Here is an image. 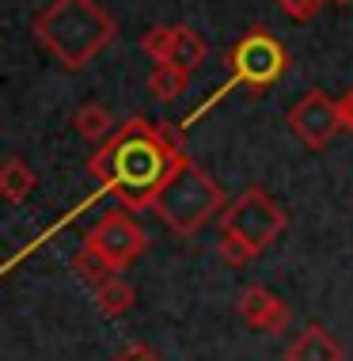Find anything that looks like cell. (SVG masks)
<instances>
[{"label": "cell", "instance_id": "cell-18", "mask_svg": "<svg viewBox=\"0 0 353 361\" xmlns=\"http://www.w3.org/2000/svg\"><path fill=\"white\" fill-rule=\"evenodd\" d=\"M114 361H156L149 350H141V346H133V350H125L122 357H114Z\"/></svg>", "mask_w": 353, "mask_h": 361}, {"label": "cell", "instance_id": "cell-16", "mask_svg": "<svg viewBox=\"0 0 353 361\" xmlns=\"http://www.w3.org/2000/svg\"><path fill=\"white\" fill-rule=\"evenodd\" d=\"M281 12H285L292 23H308V19L319 16V8L327 4V0H278Z\"/></svg>", "mask_w": 353, "mask_h": 361}, {"label": "cell", "instance_id": "cell-11", "mask_svg": "<svg viewBox=\"0 0 353 361\" xmlns=\"http://www.w3.org/2000/svg\"><path fill=\"white\" fill-rule=\"evenodd\" d=\"M35 187H38V175L27 168L19 156H8L4 168H0V194H4L8 206H19V202H27Z\"/></svg>", "mask_w": 353, "mask_h": 361}, {"label": "cell", "instance_id": "cell-1", "mask_svg": "<svg viewBox=\"0 0 353 361\" xmlns=\"http://www.w3.org/2000/svg\"><path fill=\"white\" fill-rule=\"evenodd\" d=\"M182 160V133L175 126H156L133 114L87 156V171L125 209H144L156 202V194Z\"/></svg>", "mask_w": 353, "mask_h": 361}, {"label": "cell", "instance_id": "cell-3", "mask_svg": "<svg viewBox=\"0 0 353 361\" xmlns=\"http://www.w3.org/2000/svg\"><path fill=\"white\" fill-rule=\"evenodd\" d=\"M285 228H289V213L262 187H247L243 194H235L221 213L217 251L228 267H247L270 243H278Z\"/></svg>", "mask_w": 353, "mask_h": 361}, {"label": "cell", "instance_id": "cell-8", "mask_svg": "<svg viewBox=\"0 0 353 361\" xmlns=\"http://www.w3.org/2000/svg\"><path fill=\"white\" fill-rule=\"evenodd\" d=\"M141 50L160 65H182V69H198L205 61V38L194 27H152L141 35Z\"/></svg>", "mask_w": 353, "mask_h": 361}, {"label": "cell", "instance_id": "cell-17", "mask_svg": "<svg viewBox=\"0 0 353 361\" xmlns=\"http://www.w3.org/2000/svg\"><path fill=\"white\" fill-rule=\"evenodd\" d=\"M338 114H342V130L353 133V87H349V92L338 99Z\"/></svg>", "mask_w": 353, "mask_h": 361}, {"label": "cell", "instance_id": "cell-15", "mask_svg": "<svg viewBox=\"0 0 353 361\" xmlns=\"http://www.w3.org/2000/svg\"><path fill=\"white\" fill-rule=\"evenodd\" d=\"M95 305H99L103 316H122V312L133 308V286L122 281V274L106 278L99 289H95Z\"/></svg>", "mask_w": 353, "mask_h": 361}, {"label": "cell", "instance_id": "cell-4", "mask_svg": "<svg viewBox=\"0 0 353 361\" xmlns=\"http://www.w3.org/2000/svg\"><path fill=\"white\" fill-rule=\"evenodd\" d=\"M228 206V194L202 164H194L190 156L171 171V179L163 183V190L156 194L152 209L160 213V221L179 236H194L198 228H205L217 213Z\"/></svg>", "mask_w": 353, "mask_h": 361}, {"label": "cell", "instance_id": "cell-2", "mask_svg": "<svg viewBox=\"0 0 353 361\" xmlns=\"http://www.w3.org/2000/svg\"><path fill=\"white\" fill-rule=\"evenodd\" d=\"M31 31L65 73H80L114 42L118 23L99 0H50Z\"/></svg>", "mask_w": 353, "mask_h": 361}, {"label": "cell", "instance_id": "cell-19", "mask_svg": "<svg viewBox=\"0 0 353 361\" xmlns=\"http://www.w3.org/2000/svg\"><path fill=\"white\" fill-rule=\"evenodd\" d=\"M335 4H353V0H335Z\"/></svg>", "mask_w": 353, "mask_h": 361}, {"label": "cell", "instance_id": "cell-10", "mask_svg": "<svg viewBox=\"0 0 353 361\" xmlns=\"http://www.w3.org/2000/svg\"><path fill=\"white\" fill-rule=\"evenodd\" d=\"M285 361H342V346L323 324H308L289 343Z\"/></svg>", "mask_w": 353, "mask_h": 361}, {"label": "cell", "instance_id": "cell-9", "mask_svg": "<svg viewBox=\"0 0 353 361\" xmlns=\"http://www.w3.org/2000/svg\"><path fill=\"white\" fill-rule=\"evenodd\" d=\"M235 308H240L243 324L262 331V335H285L289 324H292V308L278 297V293H270L266 286L243 289L240 300H235Z\"/></svg>", "mask_w": 353, "mask_h": 361}, {"label": "cell", "instance_id": "cell-7", "mask_svg": "<svg viewBox=\"0 0 353 361\" xmlns=\"http://www.w3.org/2000/svg\"><path fill=\"white\" fill-rule=\"evenodd\" d=\"M289 130L304 149L311 152H323L330 141L338 137L342 130V114H338V99H330L323 87H311L304 99L292 103L289 111Z\"/></svg>", "mask_w": 353, "mask_h": 361}, {"label": "cell", "instance_id": "cell-14", "mask_svg": "<svg viewBox=\"0 0 353 361\" xmlns=\"http://www.w3.org/2000/svg\"><path fill=\"white\" fill-rule=\"evenodd\" d=\"M73 274L80 278V281H84V286L92 289V293H95V289H99L106 278H114L118 270H114L111 262H106V259L99 255V251H92V247H87V243H84V247H80V251H76V255H73Z\"/></svg>", "mask_w": 353, "mask_h": 361}, {"label": "cell", "instance_id": "cell-6", "mask_svg": "<svg viewBox=\"0 0 353 361\" xmlns=\"http://www.w3.org/2000/svg\"><path fill=\"white\" fill-rule=\"evenodd\" d=\"M84 243L92 251H99L118 274H122L125 267H133V262L144 255L149 236H144V228L130 217V213L114 209V213H106V217H99L92 224V232L84 236Z\"/></svg>", "mask_w": 353, "mask_h": 361}, {"label": "cell", "instance_id": "cell-12", "mask_svg": "<svg viewBox=\"0 0 353 361\" xmlns=\"http://www.w3.org/2000/svg\"><path fill=\"white\" fill-rule=\"evenodd\" d=\"M73 126H76V133L87 141H106L114 133V114L106 111L103 103H84L80 111L73 114Z\"/></svg>", "mask_w": 353, "mask_h": 361}, {"label": "cell", "instance_id": "cell-13", "mask_svg": "<svg viewBox=\"0 0 353 361\" xmlns=\"http://www.w3.org/2000/svg\"><path fill=\"white\" fill-rule=\"evenodd\" d=\"M186 87H190V69H182V65H156L149 76V92L163 103L186 95Z\"/></svg>", "mask_w": 353, "mask_h": 361}, {"label": "cell", "instance_id": "cell-5", "mask_svg": "<svg viewBox=\"0 0 353 361\" xmlns=\"http://www.w3.org/2000/svg\"><path fill=\"white\" fill-rule=\"evenodd\" d=\"M228 69H232V76L224 80V87L190 114V122L198 118V114H205L221 95H228L232 87H240V84L247 87L251 95H262L266 87H273L289 73V50L273 31H266V27H251V31H243V38L228 50Z\"/></svg>", "mask_w": 353, "mask_h": 361}]
</instances>
